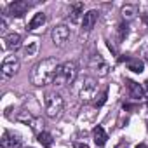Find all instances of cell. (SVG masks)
I'll list each match as a JSON object with an SVG mask.
<instances>
[{"mask_svg":"<svg viewBox=\"0 0 148 148\" xmlns=\"http://www.w3.org/2000/svg\"><path fill=\"white\" fill-rule=\"evenodd\" d=\"M58 68H59V63H58L54 58H45V59L38 61V63L32 68V73H30L32 84L37 86V87H44V86L54 84Z\"/></svg>","mask_w":148,"mask_h":148,"instance_id":"cell-1","label":"cell"},{"mask_svg":"<svg viewBox=\"0 0 148 148\" xmlns=\"http://www.w3.org/2000/svg\"><path fill=\"white\" fill-rule=\"evenodd\" d=\"M96 89H98L96 80L86 77V79H82V82L79 86V98L82 101H91L92 98H96Z\"/></svg>","mask_w":148,"mask_h":148,"instance_id":"cell-5","label":"cell"},{"mask_svg":"<svg viewBox=\"0 0 148 148\" xmlns=\"http://www.w3.org/2000/svg\"><path fill=\"white\" fill-rule=\"evenodd\" d=\"M37 139H38V143H40L44 148H51V146H52V136H51L49 132H45V131L38 132V134H37Z\"/></svg>","mask_w":148,"mask_h":148,"instance_id":"cell-19","label":"cell"},{"mask_svg":"<svg viewBox=\"0 0 148 148\" xmlns=\"http://www.w3.org/2000/svg\"><path fill=\"white\" fill-rule=\"evenodd\" d=\"M92 138H94V143H96L99 148H103L105 143H106V139H108V134L105 132V129H103L101 125H96L94 131H92Z\"/></svg>","mask_w":148,"mask_h":148,"instance_id":"cell-14","label":"cell"},{"mask_svg":"<svg viewBox=\"0 0 148 148\" xmlns=\"http://www.w3.org/2000/svg\"><path fill=\"white\" fill-rule=\"evenodd\" d=\"M146 110H148V101H146Z\"/></svg>","mask_w":148,"mask_h":148,"instance_id":"cell-27","label":"cell"},{"mask_svg":"<svg viewBox=\"0 0 148 148\" xmlns=\"http://www.w3.org/2000/svg\"><path fill=\"white\" fill-rule=\"evenodd\" d=\"M4 42H5V49H11V51H16V49H19V47L23 45V38H21V35L16 33V32L7 33V35L4 37Z\"/></svg>","mask_w":148,"mask_h":148,"instance_id":"cell-12","label":"cell"},{"mask_svg":"<svg viewBox=\"0 0 148 148\" xmlns=\"http://www.w3.org/2000/svg\"><path fill=\"white\" fill-rule=\"evenodd\" d=\"M80 16H84V4H73L71 9H70V14H68V19L71 23H79Z\"/></svg>","mask_w":148,"mask_h":148,"instance_id":"cell-15","label":"cell"},{"mask_svg":"<svg viewBox=\"0 0 148 148\" xmlns=\"http://www.w3.org/2000/svg\"><path fill=\"white\" fill-rule=\"evenodd\" d=\"M75 79H77V64L71 63V61H66V63L59 64L54 84L56 86H66V84H73Z\"/></svg>","mask_w":148,"mask_h":148,"instance_id":"cell-2","label":"cell"},{"mask_svg":"<svg viewBox=\"0 0 148 148\" xmlns=\"http://www.w3.org/2000/svg\"><path fill=\"white\" fill-rule=\"evenodd\" d=\"M136 148H148V146H146V145H145V143H141V145H138V146H136Z\"/></svg>","mask_w":148,"mask_h":148,"instance_id":"cell-25","label":"cell"},{"mask_svg":"<svg viewBox=\"0 0 148 148\" xmlns=\"http://www.w3.org/2000/svg\"><path fill=\"white\" fill-rule=\"evenodd\" d=\"M145 89H146V92H148V80L145 82Z\"/></svg>","mask_w":148,"mask_h":148,"instance_id":"cell-26","label":"cell"},{"mask_svg":"<svg viewBox=\"0 0 148 148\" xmlns=\"http://www.w3.org/2000/svg\"><path fill=\"white\" fill-rule=\"evenodd\" d=\"M21 136L12 132V131H4L2 134V139H0V145L2 148H19L21 146Z\"/></svg>","mask_w":148,"mask_h":148,"instance_id":"cell-8","label":"cell"},{"mask_svg":"<svg viewBox=\"0 0 148 148\" xmlns=\"http://www.w3.org/2000/svg\"><path fill=\"white\" fill-rule=\"evenodd\" d=\"M18 120H19V122L28 124L32 129H35V127H37V124H38V122H37V119H35V117H32L28 112H21V113L18 115Z\"/></svg>","mask_w":148,"mask_h":148,"instance_id":"cell-18","label":"cell"},{"mask_svg":"<svg viewBox=\"0 0 148 148\" xmlns=\"http://www.w3.org/2000/svg\"><path fill=\"white\" fill-rule=\"evenodd\" d=\"M30 7H32L30 2H25V0H16V2H11V4L7 5V12H9L11 16L19 18V16H23Z\"/></svg>","mask_w":148,"mask_h":148,"instance_id":"cell-9","label":"cell"},{"mask_svg":"<svg viewBox=\"0 0 148 148\" xmlns=\"http://www.w3.org/2000/svg\"><path fill=\"white\" fill-rule=\"evenodd\" d=\"M106 98H108V89H103V92L96 96V99H94V106H96V108L103 106V105H105V101H106Z\"/></svg>","mask_w":148,"mask_h":148,"instance_id":"cell-21","label":"cell"},{"mask_svg":"<svg viewBox=\"0 0 148 148\" xmlns=\"http://www.w3.org/2000/svg\"><path fill=\"white\" fill-rule=\"evenodd\" d=\"M51 38H52V42L56 44V45H64L66 42H68V38H70V28L66 26V25H58V26H54L52 28V32H51Z\"/></svg>","mask_w":148,"mask_h":148,"instance_id":"cell-7","label":"cell"},{"mask_svg":"<svg viewBox=\"0 0 148 148\" xmlns=\"http://www.w3.org/2000/svg\"><path fill=\"white\" fill-rule=\"evenodd\" d=\"M117 148H127V143H125V141H122V143H120Z\"/></svg>","mask_w":148,"mask_h":148,"instance_id":"cell-24","label":"cell"},{"mask_svg":"<svg viewBox=\"0 0 148 148\" xmlns=\"http://www.w3.org/2000/svg\"><path fill=\"white\" fill-rule=\"evenodd\" d=\"M45 14L44 12H37L33 18H32V21L28 23V30H37V28H42V25L45 23Z\"/></svg>","mask_w":148,"mask_h":148,"instance_id":"cell-17","label":"cell"},{"mask_svg":"<svg viewBox=\"0 0 148 148\" xmlns=\"http://www.w3.org/2000/svg\"><path fill=\"white\" fill-rule=\"evenodd\" d=\"M136 12H138L136 5H124V7H122V16H124V19H132Z\"/></svg>","mask_w":148,"mask_h":148,"instance_id":"cell-20","label":"cell"},{"mask_svg":"<svg viewBox=\"0 0 148 148\" xmlns=\"http://www.w3.org/2000/svg\"><path fill=\"white\" fill-rule=\"evenodd\" d=\"M127 35H129V25L124 21V23L119 25V40H124Z\"/></svg>","mask_w":148,"mask_h":148,"instance_id":"cell-22","label":"cell"},{"mask_svg":"<svg viewBox=\"0 0 148 148\" xmlns=\"http://www.w3.org/2000/svg\"><path fill=\"white\" fill-rule=\"evenodd\" d=\"M98 16H99V12H98L96 9L87 11V12L82 16V30H84V32H91V30L94 28V25L98 23Z\"/></svg>","mask_w":148,"mask_h":148,"instance_id":"cell-10","label":"cell"},{"mask_svg":"<svg viewBox=\"0 0 148 148\" xmlns=\"http://www.w3.org/2000/svg\"><path fill=\"white\" fill-rule=\"evenodd\" d=\"M120 61H125V66H127V70H131V71H134V73H141L143 70H145V63L139 59V58H120Z\"/></svg>","mask_w":148,"mask_h":148,"instance_id":"cell-13","label":"cell"},{"mask_svg":"<svg viewBox=\"0 0 148 148\" xmlns=\"http://www.w3.org/2000/svg\"><path fill=\"white\" fill-rule=\"evenodd\" d=\"M73 148H89L86 143H75V145H73Z\"/></svg>","mask_w":148,"mask_h":148,"instance_id":"cell-23","label":"cell"},{"mask_svg":"<svg viewBox=\"0 0 148 148\" xmlns=\"http://www.w3.org/2000/svg\"><path fill=\"white\" fill-rule=\"evenodd\" d=\"M19 58L18 56H7L4 61H2V75L5 77V79H11V77H14V73H18V70H19Z\"/></svg>","mask_w":148,"mask_h":148,"instance_id":"cell-6","label":"cell"},{"mask_svg":"<svg viewBox=\"0 0 148 148\" xmlns=\"http://www.w3.org/2000/svg\"><path fill=\"white\" fill-rule=\"evenodd\" d=\"M89 70L98 77H106L110 73V64L105 61V58L99 52H94L89 59Z\"/></svg>","mask_w":148,"mask_h":148,"instance_id":"cell-4","label":"cell"},{"mask_svg":"<svg viewBox=\"0 0 148 148\" xmlns=\"http://www.w3.org/2000/svg\"><path fill=\"white\" fill-rule=\"evenodd\" d=\"M64 112V99L56 94V92H51L47 94L45 98V113L49 119H59Z\"/></svg>","mask_w":148,"mask_h":148,"instance_id":"cell-3","label":"cell"},{"mask_svg":"<svg viewBox=\"0 0 148 148\" xmlns=\"http://www.w3.org/2000/svg\"><path fill=\"white\" fill-rule=\"evenodd\" d=\"M37 51H38V38H30L25 42V47H23L25 56H35Z\"/></svg>","mask_w":148,"mask_h":148,"instance_id":"cell-16","label":"cell"},{"mask_svg":"<svg viewBox=\"0 0 148 148\" xmlns=\"http://www.w3.org/2000/svg\"><path fill=\"white\" fill-rule=\"evenodd\" d=\"M125 84H127V89H129V98H132L134 101H141V99L145 98V89H143L138 82L127 79Z\"/></svg>","mask_w":148,"mask_h":148,"instance_id":"cell-11","label":"cell"}]
</instances>
